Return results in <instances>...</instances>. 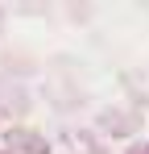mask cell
I'll return each mask as SVG.
<instances>
[]
</instances>
